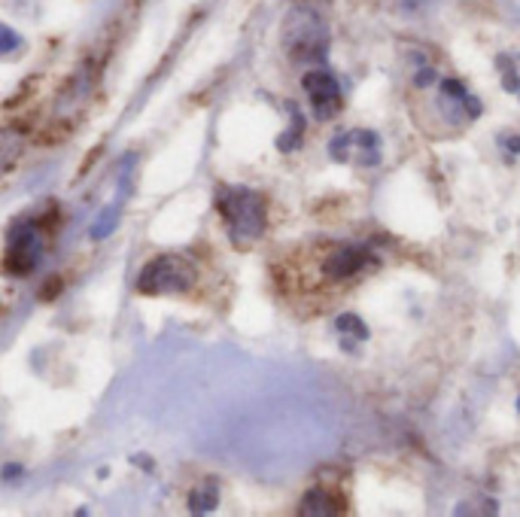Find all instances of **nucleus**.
I'll return each mask as SVG.
<instances>
[{
    "instance_id": "f257e3e1",
    "label": "nucleus",
    "mask_w": 520,
    "mask_h": 517,
    "mask_svg": "<svg viewBox=\"0 0 520 517\" xmlns=\"http://www.w3.org/2000/svg\"><path fill=\"white\" fill-rule=\"evenodd\" d=\"M217 213L222 216L234 247H250L265 235L268 201L250 186H222L217 195Z\"/></svg>"
},
{
    "instance_id": "f03ea898",
    "label": "nucleus",
    "mask_w": 520,
    "mask_h": 517,
    "mask_svg": "<svg viewBox=\"0 0 520 517\" xmlns=\"http://www.w3.org/2000/svg\"><path fill=\"white\" fill-rule=\"evenodd\" d=\"M323 290H344L363 280L378 268V256L363 244H320V252L311 256Z\"/></svg>"
},
{
    "instance_id": "7ed1b4c3",
    "label": "nucleus",
    "mask_w": 520,
    "mask_h": 517,
    "mask_svg": "<svg viewBox=\"0 0 520 517\" xmlns=\"http://www.w3.org/2000/svg\"><path fill=\"white\" fill-rule=\"evenodd\" d=\"M284 46L292 61L323 64L329 49V31L326 21L308 6H296L284 21Z\"/></svg>"
},
{
    "instance_id": "20e7f679",
    "label": "nucleus",
    "mask_w": 520,
    "mask_h": 517,
    "mask_svg": "<svg viewBox=\"0 0 520 517\" xmlns=\"http://www.w3.org/2000/svg\"><path fill=\"white\" fill-rule=\"evenodd\" d=\"M192 286H195V265L183 256H174V252L150 259L137 274L140 295H177Z\"/></svg>"
},
{
    "instance_id": "39448f33",
    "label": "nucleus",
    "mask_w": 520,
    "mask_h": 517,
    "mask_svg": "<svg viewBox=\"0 0 520 517\" xmlns=\"http://www.w3.org/2000/svg\"><path fill=\"white\" fill-rule=\"evenodd\" d=\"M43 232L37 228V222H21V228H9L6 235V259L4 268L6 274H16V277H25L37 268L40 252H43Z\"/></svg>"
},
{
    "instance_id": "423d86ee",
    "label": "nucleus",
    "mask_w": 520,
    "mask_h": 517,
    "mask_svg": "<svg viewBox=\"0 0 520 517\" xmlns=\"http://www.w3.org/2000/svg\"><path fill=\"white\" fill-rule=\"evenodd\" d=\"M301 86L304 91L311 95V107H313V116L320 122H329L341 113V86L338 79L326 71V67H313L301 76Z\"/></svg>"
},
{
    "instance_id": "0eeeda50",
    "label": "nucleus",
    "mask_w": 520,
    "mask_h": 517,
    "mask_svg": "<svg viewBox=\"0 0 520 517\" xmlns=\"http://www.w3.org/2000/svg\"><path fill=\"white\" fill-rule=\"evenodd\" d=\"M341 511H344V496L332 487L308 490L298 505V514H341Z\"/></svg>"
},
{
    "instance_id": "6e6552de",
    "label": "nucleus",
    "mask_w": 520,
    "mask_h": 517,
    "mask_svg": "<svg viewBox=\"0 0 520 517\" xmlns=\"http://www.w3.org/2000/svg\"><path fill=\"white\" fill-rule=\"evenodd\" d=\"M219 505V484L217 478H204L201 484H195V490L189 493V511L195 514H207Z\"/></svg>"
},
{
    "instance_id": "1a4fd4ad",
    "label": "nucleus",
    "mask_w": 520,
    "mask_h": 517,
    "mask_svg": "<svg viewBox=\"0 0 520 517\" xmlns=\"http://www.w3.org/2000/svg\"><path fill=\"white\" fill-rule=\"evenodd\" d=\"M335 329L341 332V338H353V341H368V323L353 310H344V314L335 317Z\"/></svg>"
},
{
    "instance_id": "9d476101",
    "label": "nucleus",
    "mask_w": 520,
    "mask_h": 517,
    "mask_svg": "<svg viewBox=\"0 0 520 517\" xmlns=\"http://www.w3.org/2000/svg\"><path fill=\"white\" fill-rule=\"evenodd\" d=\"M356 134V158L359 165H368L375 168L380 165V140L375 131H353Z\"/></svg>"
},
{
    "instance_id": "9b49d317",
    "label": "nucleus",
    "mask_w": 520,
    "mask_h": 517,
    "mask_svg": "<svg viewBox=\"0 0 520 517\" xmlns=\"http://www.w3.org/2000/svg\"><path fill=\"white\" fill-rule=\"evenodd\" d=\"M289 113H292V125L280 134V140H277V149L280 153H286V155L296 153V149L301 146V137H304V116L298 113L296 103H289Z\"/></svg>"
},
{
    "instance_id": "f8f14e48",
    "label": "nucleus",
    "mask_w": 520,
    "mask_h": 517,
    "mask_svg": "<svg viewBox=\"0 0 520 517\" xmlns=\"http://www.w3.org/2000/svg\"><path fill=\"white\" fill-rule=\"evenodd\" d=\"M329 155H332V162H350L356 155V134L353 131L335 134L329 143Z\"/></svg>"
},
{
    "instance_id": "ddd939ff",
    "label": "nucleus",
    "mask_w": 520,
    "mask_h": 517,
    "mask_svg": "<svg viewBox=\"0 0 520 517\" xmlns=\"http://www.w3.org/2000/svg\"><path fill=\"white\" fill-rule=\"evenodd\" d=\"M116 225H119V207H107V210H100V216L92 225V237L104 240V237H110L113 232H116Z\"/></svg>"
},
{
    "instance_id": "4468645a",
    "label": "nucleus",
    "mask_w": 520,
    "mask_h": 517,
    "mask_svg": "<svg viewBox=\"0 0 520 517\" xmlns=\"http://www.w3.org/2000/svg\"><path fill=\"white\" fill-rule=\"evenodd\" d=\"M499 71H502V86H505V91H520V76H517V71H514V64H511V58L508 55H499Z\"/></svg>"
},
{
    "instance_id": "2eb2a0df",
    "label": "nucleus",
    "mask_w": 520,
    "mask_h": 517,
    "mask_svg": "<svg viewBox=\"0 0 520 517\" xmlns=\"http://www.w3.org/2000/svg\"><path fill=\"white\" fill-rule=\"evenodd\" d=\"M438 95L454 98V101H466L469 91H466V86H462L459 79H442V83H438Z\"/></svg>"
},
{
    "instance_id": "dca6fc26",
    "label": "nucleus",
    "mask_w": 520,
    "mask_h": 517,
    "mask_svg": "<svg viewBox=\"0 0 520 517\" xmlns=\"http://www.w3.org/2000/svg\"><path fill=\"white\" fill-rule=\"evenodd\" d=\"M499 146L508 155H520V134H499Z\"/></svg>"
},
{
    "instance_id": "f3484780",
    "label": "nucleus",
    "mask_w": 520,
    "mask_h": 517,
    "mask_svg": "<svg viewBox=\"0 0 520 517\" xmlns=\"http://www.w3.org/2000/svg\"><path fill=\"white\" fill-rule=\"evenodd\" d=\"M0 34H4V46H0V52L9 55V52H13L16 46H19V37H16V31L9 28V25H4V31H0Z\"/></svg>"
},
{
    "instance_id": "a211bd4d",
    "label": "nucleus",
    "mask_w": 520,
    "mask_h": 517,
    "mask_svg": "<svg viewBox=\"0 0 520 517\" xmlns=\"http://www.w3.org/2000/svg\"><path fill=\"white\" fill-rule=\"evenodd\" d=\"M4 475H6V481H16V475H21V466H4Z\"/></svg>"
},
{
    "instance_id": "6ab92c4d",
    "label": "nucleus",
    "mask_w": 520,
    "mask_h": 517,
    "mask_svg": "<svg viewBox=\"0 0 520 517\" xmlns=\"http://www.w3.org/2000/svg\"><path fill=\"white\" fill-rule=\"evenodd\" d=\"M517 414H520V399H517Z\"/></svg>"
},
{
    "instance_id": "aec40b11",
    "label": "nucleus",
    "mask_w": 520,
    "mask_h": 517,
    "mask_svg": "<svg viewBox=\"0 0 520 517\" xmlns=\"http://www.w3.org/2000/svg\"><path fill=\"white\" fill-rule=\"evenodd\" d=\"M517 95H520V91H517Z\"/></svg>"
}]
</instances>
